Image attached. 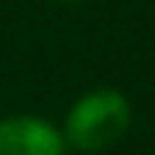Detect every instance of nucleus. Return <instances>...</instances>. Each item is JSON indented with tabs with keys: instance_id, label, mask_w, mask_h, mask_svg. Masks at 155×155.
Listing matches in <instances>:
<instances>
[{
	"instance_id": "1",
	"label": "nucleus",
	"mask_w": 155,
	"mask_h": 155,
	"mask_svg": "<svg viewBox=\"0 0 155 155\" xmlns=\"http://www.w3.org/2000/svg\"><path fill=\"white\" fill-rule=\"evenodd\" d=\"M130 124H133V108L127 95L101 86L73 101L67 120H63V143L76 152L95 155L117 146L130 133Z\"/></svg>"
},
{
	"instance_id": "2",
	"label": "nucleus",
	"mask_w": 155,
	"mask_h": 155,
	"mask_svg": "<svg viewBox=\"0 0 155 155\" xmlns=\"http://www.w3.org/2000/svg\"><path fill=\"white\" fill-rule=\"evenodd\" d=\"M63 133L45 117L16 114L0 120V155H63Z\"/></svg>"
},
{
	"instance_id": "3",
	"label": "nucleus",
	"mask_w": 155,
	"mask_h": 155,
	"mask_svg": "<svg viewBox=\"0 0 155 155\" xmlns=\"http://www.w3.org/2000/svg\"><path fill=\"white\" fill-rule=\"evenodd\" d=\"M60 3H79V0H60Z\"/></svg>"
}]
</instances>
